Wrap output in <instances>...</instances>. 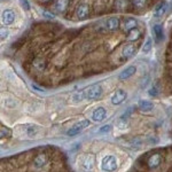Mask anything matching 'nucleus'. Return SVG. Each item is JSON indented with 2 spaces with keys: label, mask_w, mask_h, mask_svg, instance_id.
<instances>
[{
  "label": "nucleus",
  "mask_w": 172,
  "mask_h": 172,
  "mask_svg": "<svg viewBox=\"0 0 172 172\" xmlns=\"http://www.w3.org/2000/svg\"><path fill=\"white\" fill-rule=\"evenodd\" d=\"M137 25H138V22H137V20L135 19H132V17H130L125 21L124 23V30L126 32H129L131 30H133V29L137 28Z\"/></svg>",
  "instance_id": "dca6fc26"
},
{
  "label": "nucleus",
  "mask_w": 172,
  "mask_h": 172,
  "mask_svg": "<svg viewBox=\"0 0 172 172\" xmlns=\"http://www.w3.org/2000/svg\"><path fill=\"white\" fill-rule=\"evenodd\" d=\"M68 6H69V0H56L54 4V9L56 13L61 14L67 10Z\"/></svg>",
  "instance_id": "9b49d317"
},
{
  "label": "nucleus",
  "mask_w": 172,
  "mask_h": 172,
  "mask_svg": "<svg viewBox=\"0 0 172 172\" xmlns=\"http://www.w3.org/2000/svg\"><path fill=\"white\" fill-rule=\"evenodd\" d=\"M127 96V93L124 90H117L115 91V93L111 95V103L115 106H118L120 103H123Z\"/></svg>",
  "instance_id": "39448f33"
},
{
  "label": "nucleus",
  "mask_w": 172,
  "mask_h": 172,
  "mask_svg": "<svg viewBox=\"0 0 172 172\" xmlns=\"http://www.w3.org/2000/svg\"><path fill=\"white\" fill-rule=\"evenodd\" d=\"M88 14H90V7L87 4L83 2V4H79L78 7L76 8V17L78 20H85L88 17Z\"/></svg>",
  "instance_id": "20e7f679"
},
{
  "label": "nucleus",
  "mask_w": 172,
  "mask_h": 172,
  "mask_svg": "<svg viewBox=\"0 0 172 172\" xmlns=\"http://www.w3.org/2000/svg\"><path fill=\"white\" fill-rule=\"evenodd\" d=\"M117 169V158L113 155L103 157L101 162V170L103 172H114Z\"/></svg>",
  "instance_id": "f257e3e1"
},
{
  "label": "nucleus",
  "mask_w": 172,
  "mask_h": 172,
  "mask_svg": "<svg viewBox=\"0 0 172 172\" xmlns=\"http://www.w3.org/2000/svg\"><path fill=\"white\" fill-rule=\"evenodd\" d=\"M44 15H45V16H46L47 19H54V16H53V14H48V13H46V12L44 13Z\"/></svg>",
  "instance_id": "cd10ccee"
},
{
  "label": "nucleus",
  "mask_w": 172,
  "mask_h": 172,
  "mask_svg": "<svg viewBox=\"0 0 172 172\" xmlns=\"http://www.w3.org/2000/svg\"><path fill=\"white\" fill-rule=\"evenodd\" d=\"M135 71H137V67L135 66H130L126 69H124V71L120 72L118 78H120V81H126V79H129L130 77L133 76L134 73H135Z\"/></svg>",
  "instance_id": "9d476101"
},
{
  "label": "nucleus",
  "mask_w": 172,
  "mask_h": 172,
  "mask_svg": "<svg viewBox=\"0 0 172 172\" xmlns=\"http://www.w3.org/2000/svg\"><path fill=\"white\" fill-rule=\"evenodd\" d=\"M135 53H137V47L134 46L133 44H129V45L124 46V48H123L122 57H124V59H131L132 56L135 55Z\"/></svg>",
  "instance_id": "6e6552de"
},
{
  "label": "nucleus",
  "mask_w": 172,
  "mask_h": 172,
  "mask_svg": "<svg viewBox=\"0 0 172 172\" xmlns=\"http://www.w3.org/2000/svg\"><path fill=\"white\" fill-rule=\"evenodd\" d=\"M161 161H162V157H161V154H154L152 155L148 159V167L150 169H155L157 167L159 164H161Z\"/></svg>",
  "instance_id": "f8f14e48"
},
{
  "label": "nucleus",
  "mask_w": 172,
  "mask_h": 172,
  "mask_svg": "<svg viewBox=\"0 0 172 172\" xmlns=\"http://www.w3.org/2000/svg\"><path fill=\"white\" fill-rule=\"evenodd\" d=\"M158 94V90H157V87L156 86H154L153 88L149 91V95H152V96H156Z\"/></svg>",
  "instance_id": "a878e982"
},
{
  "label": "nucleus",
  "mask_w": 172,
  "mask_h": 172,
  "mask_svg": "<svg viewBox=\"0 0 172 172\" xmlns=\"http://www.w3.org/2000/svg\"><path fill=\"white\" fill-rule=\"evenodd\" d=\"M106 116H107V111L103 107H99V108L93 110V113H92V118L95 122H102L106 118Z\"/></svg>",
  "instance_id": "0eeeda50"
},
{
  "label": "nucleus",
  "mask_w": 172,
  "mask_h": 172,
  "mask_svg": "<svg viewBox=\"0 0 172 172\" xmlns=\"http://www.w3.org/2000/svg\"><path fill=\"white\" fill-rule=\"evenodd\" d=\"M90 125V120H81V122H78L76 124L71 126L70 129L68 130L67 134L69 137H73V135H77L78 133H81L83 130H85L87 126Z\"/></svg>",
  "instance_id": "7ed1b4c3"
},
{
  "label": "nucleus",
  "mask_w": 172,
  "mask_h": 172,
  "mask_svg": "<svg viewBox=\"0 0 172 172\" xmlns=\"http://www.w3.org/2000/svg\"><path fill=\"white\" fill-rule=\"evenodd\" d=\"M110 129H111V127H110V125H105L103 127H101L100 129V132H109Z\"/></svg>",
  "instance_id": "bb28decb"
},
{
  "label": "nucleus",
  "mask_w": 172,
  "mask_h": 172,
  "mask_svg": "<svg viewBox=\"0 0 172 172\" xmlns=\"http://www.w3.org/2000/svg\"><path fill=\"white\" fill-rule=\"evenodd\" d=\"M41 2H47V1H49V0H40Z\"/></svg>",
  "instance_id": "c85d7f7f"
},
{
  "label": "nucleus",
  "mask_w": 172,
  "mask_h": 172,
  "mask_svg": "<svg viewBox=\"0 0 172 172\" xmlns=\"http://www.w3.org/2000/svg\"><path fill=\"white\" fill-rule=\"evenodd\" d=\"M115 5L117 7V9H123L127 6V0H116Z\"/></svg>",
  "instance_id": "412c9836"
},
{
  "label": "nucleus",
  "mask_w": 172,
  "mask_h": 172,
  "mask_svg": "<svg viewBox=\"0 0 172 172\" xmlns=\"http://www.w3.org/2000/svg\"><path fill=\"white\" fill-rule=\"evenodd\" d=\"M138 108L142 111H150L154 108V105L150 101L147 100H140L138 102Z\"/></svg>",
  "instance_id": "2eb2a0df"
},
{
  "label": "nucleus",
  "mask_w": 172,
  "mask_h": 172,
  "mask_svg": "<svg viewBox=\"0 0 172 172\" xmlns=\"http://www.w3.org/2000/svg\"><path fill=\"white\" fill-rule=\"evenodd\" d=\"M34 64L38 70H43L44 68H45V63H44L43 61H40V60H36L34 62Z\"/></svg>",
  "instance_id": "5701e85b"
},
{
  "label": "nucleus",
  "mask_w": 172,
  "mask_h": 172,
  "mask_svg": "<svg viewBox=\"0 0 172 172\" xmlns=\"http://www.w3.org/2000/svg\"><path fill=\"white\" fill-rule=\"evenodd\" d=\"M153 31L155 34V37H156V40L157 41H162L164 39V30H163L162 24H155L153 28Z\"/></svg>",
  "instance_id": "4468645a"
},
{
  "label": "nucleus",
  "mask_w": 172,
  "mask_h": 172,
  "mask_svg": "<svg viewBox=\"0 0 172 172\" xmlns=\"http://www.w3.org/2000/svg\"><path fill=\"white\" fill-rule=\"evenodd\" d=\"M147 0H132V4L135 8H142L143 6L146 5Z\"/></svg>",
  "instance_id": "4be33fe9"
},
{
  "label": "nucleus",
  "mask_w": 172,
  "mask_h": 172,
  "mask_svg": "<svg viewBox=\"0 0 172 172\" xmlns=\"http://www.w3.org/2000/svg\"><path fill=\"white\" fill-rule=\"evenodd\" d=\"M7 38H8V30L1 28V40L4 41V40L7 39Z\"/></svg>",
  "instance_id": "b1692460"
},
{
  "label": "nucleus",
  "mask_w": 172,
  "mask_h": 172,
  "mask_svg": "<svg viewBox=\"0 0 172 172\" xmlns=\"http://www.w3.org/2000/svg\"><path fill=\"white\" fill-rule=\"evenodd\" d=\"M106 28H107V30H109V31L117 30V29L120 28V19L117 16H113V17L108 19L107 22H106Z\"/></svg>",
  "instance_id": "1a4fd4ad"
},
{
  "label": "nucleus",
  "mask_w": 172,
  "mask_h": 172,
  "mask_svg": "<svg viewBox=\"0 0 172 172\" xmlns=\"http://www.w3.org/2000/svg\"><path fill=\"white\" fill-rule=\"evenodd\" d=\"M1 21L5 25H9L15 21V14L12 9H5L1 15Z\"/></svg>",
  "instance_id": "423d86ee"
},
{
  "label": "nucleus",
  "mask_w": 172,
  "mask_h": 172,
  "mask_svg": "<svg viewBox=\"0 0 172 172\" xmlns=\"http://www.w3.org/2000/svg\"><path fill=\"white\" fill-rule=\"evenodd\" d=\"M102 92H103V88L99 84L90 86L87 90H85L86 99H88V100H96V99H99L102 95Z\"/></svg>",
  "instance_id": "f03ea898"
},
{
  "label": "nucleus",
  "mask_w": 172,
  "mask_h": 172,
  "mask_svg": "<svg viewBox=\"0 0 172 172\" xmlns=\"http://www.w3.org/2000/svg\"><path fill=\"white\" fill-rule=\"evenodd\" d=\"M20 2H21V5L23 6L24 9L29 10V8H30V5H29L28 0H20Z\"/></svg>",
  "instance_id": "393cba45"
},
{
  "label": "nucleus",
  "mask_w": 172,
  "mask_h": 172,
  "mask_svg": "<svg viewBox=\"0 0 172 172\" xmlns=\"http://www.w3.org/2000/svg\"><path fill=\"white\" fill-rule=\"evenodd\" d=\"M34 167H41L46 163V156L45 155H43V154H40V155H38L37 157L34 158Z\"/></svg>",
  "instance_id": "a211bd4d"
},
{
  "label": "nucleus",
  "mask_w": 172,
  "mask_h": 172,
  "mask_svg": "<svg viewBox=\"0 0 172 172\" xmlns=\"http://www.w3.org/2000/svg\"><path fill=\"white\" fill-rule=\"evenodd\" d=\"M0 134H1V138L10 137V135H12V130H9L7 126H1V129H0Z\"/></svg>",
  "instance_id": "aec40b11"
},
{
  "label": "nucleus",
  "mask_w": 172,
  "mask_h": 172,
  "mask_svg": "<svg viewBox=\"0 0 172 172\" xmlns=\"http://www.w3.org/2000/svg\"><path fill=\"white\" fill-rule=\"evenodd\" d=\"M140 37H141V32H140V30L137 28L127 32V40H129V41H135V40H138Z\"/></svg>",
  "instance_id": "f3484780"
},
{
  "label": "nucleus",
  "mask_w": 172,
  "mask_h": 172,
  "mask_svg": "<svg viewBox=\"0 0 172 172\" xmlns=\"http://www.w3.org/2000/svg\"><path fill=\"white\" fill-rule=\"evenodd\" d=\"M152 48H153V39L148 38L147 40H146V43L143 44L142 52L143 53H149L150 51H152Z\"/></svg>",
  "instance_id": "6ab92c4d"
},
{
  "label": "nucleus",
  "mask_w": 172,
  "mask_h": 172,
  "mask_svg": "<svg viewBox=\"0 0 172 172\" xmlns=\"http://www.w3.org/2000/svg\"><path fill=\"white\" fill-rule=\"evenodd\" d=\"M167 2H161V4L155 8V10H154V13H153V16L154 17H162L163 15L167 13Z\"/></svg>",
  "instance_id": "ddd939ff"
}]
</instances>
